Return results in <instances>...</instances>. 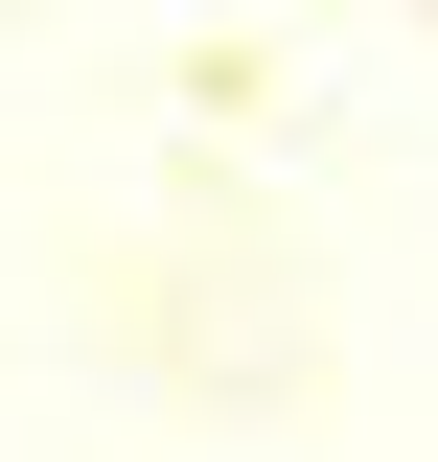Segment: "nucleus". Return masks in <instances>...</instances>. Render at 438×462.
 I'll use <instances>...</instances> for the list:
<instances>
[]
</instances>
